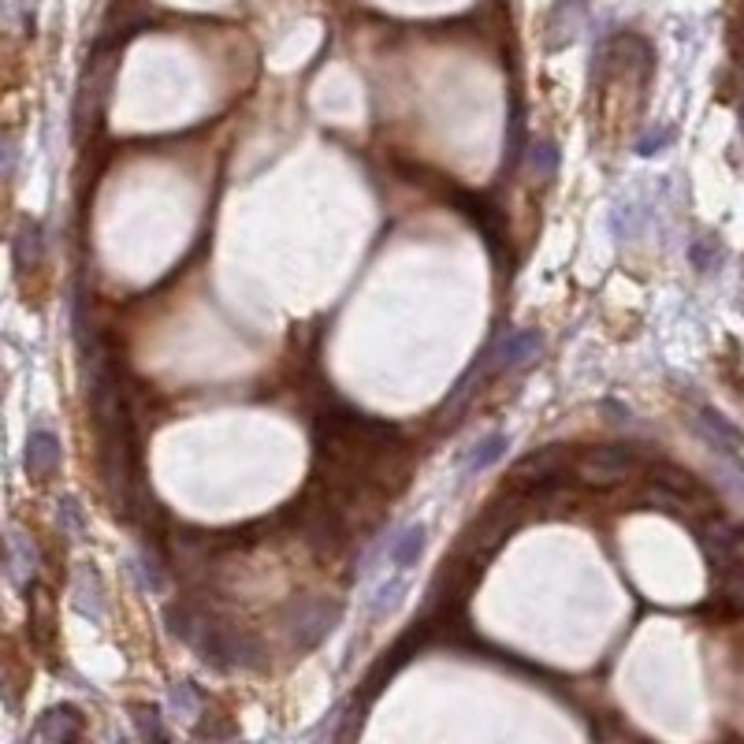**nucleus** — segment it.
<instances>
[{
    "label": "nucleus",
    "mask_w": 744,
    "mask_h": 744,
    "mask_svg": "<svg viewBox=\"0 0 744 744\" xmlns=\"http://www.w3.org/2000/svg\"><path fill=\"white\" fill-rule=\"evenodd\" d=\"M164 621L179 641H187L213 670H257L265 667V644L247 629L231 626L201 600H179L164 610Z\"/></svg>",
    "instance_id": "obj_1"
},
{
    "label": "nucleus",
    "mask_w": 744,
    "mask_h": 744,
    "mask_svg": "<svg viewBox=\"0 0 744 744\" xmlns=\"http://www.w3.org/2000/svg\"><path fill=\"white\" fill-rule=\"evenodd\" d=\"M339 618H343V607H339L336 600L302 595V600H294L291 607L283 610V633L294 652H310V647H320L331 633H336Z\"/></svg>",
    "instance_id": "obj_2"
},
{
    "label": "nucleus",
    "mask_w": 744,
    "mask_h": 744,
    "mask_svg": "<svg viewBox=\"0 0 744 744\" xmlns=\"http://www.w3.org/2000/svg\"><path fill=\"white\" fill-rule=\"evenodd\" d=\"M641 454L629 443H595L577 458V480L584 488H615L641 469Z\"/></svg>",
    "instance_id": "obj_3"
},
{
    "label": "nucleus",
    "mask_w": 744,
    "mask_h": 744,
    "mask_svg": "<svg viewBox=\"0 0 744 744\" xmlns=\"http://www.w3.org/2000/svg\"><path fill=\"white\" fill-rule=\"evenodd\" d=\"M696 537L715 573H726L744 563V529L726 514L707 510L704 521H696Z\"/></svg>",
    "instance_id": "obj_4"
},
{
    "label": "nucleus",
    "mask_w": 744,
    "mask_h": 744,
    "mask_svg": "<svg viewBox=\"0 0 744 744\" xmlns=\"http://www.w3.org/2000/svg\"><path fill=\"white\" fill-rule=\"evenodd\" d=\"M566 466H570V446L566 443H551L540 451L525 454L510 466V488L518 492H532V488H544L551 480H566Z\"/></svg>",
    "instance_id": "obj_5"
},
{
    "label": "nucleus",
    "mask_w": 744,
    "mask_h": 744,
    "mask_svg": "<svg viewBox=\"0 0 744 744\" xmlns=\"http://www.w3.org/2000/svg\"><path fill=\"white\" fill-rule=\"evenodd\" d=\"M112 72H116V60L112 56H109V64H98V60H93V64L86 67L83 86H78V101H75V124L83 130L90 124H98L101 104H104V98H109Z\"/></svg>",
    "instance_id": "obj_6"
},
{
    "label": "nucleus",
    "mask_w": 744,
    "mask_h": 744,
    "mask_svg": "<svg viewBox=\"0 0 744 744\" xmlns=\"http://www.w3.org/2000/svg\"><path fill=\"white\" fill-rule=\"evenodd\" d=\"M600 64H610V72H647L652 67V46L636 34H618L603 46Z\"/></svg>",
    "instance_id": "obj_7"
},
{
    "label": "nucleus",
    "mask_w": 744,
    "mask_h": 744,
    "mask_svg": "<svg viewBox=\"0 0 744 744\" xmlns=\"http://www.w3.org/2000/svg\"><path fill=\"white\" fill-rule=\"evenodd\" d=\"M540 350H544V336L532 328L525 331H510V336H499L495 343V373H506V369H518V365L532 362V357H540Z\"/></svg>",
    "instance_id": "obj_8"
},
{
    "label": "nucleus",
    "mask_w": 744,
    "mask_h": 744,
    "mask_svg": "<svg viewBox=\"0 0 744 744\" xmlns=\"http://www.w3.org/2000/svg\"><path fill=\"white\" fill-rule=\"evenodd\" d=\"M26 472H30L34 480H49L52 472L60 469V462H64V451H60V440L52 432H34L30 440H26Z\"/></svg>",
    "instance_id": "obj_9"
},
{
    "label": "nucleus",
    "mask_w": 744,
    "mask_h": 744,
    "mask_svg": "<svg viewBox=\"0 0 744 744\" xmlns=\"http://www.w3.org/2000/svg\"><path fill=\"white\" fill-rule=\"evenodd\" d=\"M78 730H83V715L72 704H56L34 726V741H72Z\"/></svg>",
    "instance_id": "obj_10"
},
{
    "label": "nucleus",
    "mask_w": 744,
    "mask_h": 744,
    "mask_svg": "<svg viewBox=\"0 0 744 744\" xmlns=\"http://www.w3.org/2000/svg\"><path fill=\"white\" fill-rule=\"evenodd\" d=\"M38 547L26 532L12 529L8 532V573H12L15 584H30V577L38 573Z\"/></svg>",
    "instance_id": "obj_11"
},
{
    "label": "nucleus",
    "mask_w": 744,
    "mask_h": 744,
    "mask_svg": "<svg viewBox=\"0 0 744 744\" xmlns=\"http://www.w3.org/2000/svg\"><path fill=\"white\" fill-rule=\"evenodd\" d=\"M696 428H699V436H704L707 443L719 446V451H726V454H737L741 446H744L737 428L726 421L722 414H715V409H699V414H696Z\"/></svg>",
    "instance_id": "obj_12"
},
{
    "label": "nucleus",
    "mask_w": 744,
    "mask_h": 744,
    "mask_svg": "<svg viewBox=\"0 0 744 744\" xmlns=\"http://www.w3.org/2000/svg\"><path fill=\"white\" fill-rule=\"evenodd\" d=\"M75 610L90 621H104V589H101V577L90 566H83L75 577Z\"/></svg>",
    "instance_id": "obj_13"
},
{
    "label": "nucleus",
    "mask_w": 744,
    "mask_h": 744,
    "mask_svg": "<svg viewBox=\"0 0 744 744\" xmlns=\"http://www.w3.org/2000/svg\"><path fill=\"white\" fill-rule=\"evenodd\" d=\"M506 443H510V440H506V432H488L477 446H469L466 458H462V469H466V477H472V472H480V469H488V466H495V462L503 458Z\"/></svg>",
    "instance_id": "obj_14"
},
{
    "label": "nucleus",
    "mask_w": 744,
    "mask_h": 744,
    "mask_svg": "<svg viewBox=\"0 0 744 744\" xmlns=\"http://www.w3.org/2000/svg\"><path fill=\"white\" fill-rule=\"evenodd\" d=\"M12 253H15V268H20V273L38 268V261H41V227L34 220H23L20 231H15Z\"/></svg>",
    "instance_id": "obj_15"
},
{
    "label": "nucleus",
    "mask_w": 744,
    "mask_h": 744,
    "mask_svg": "<svg viewBox=\"0 0 744 744\" xmlns=\"http://www.w3.org/2000/svg\"><path fill=\"white\" fill-rule=\"evenodd\" d=\"M425 547H428V529L425 525H409V529L395 540V547H391V563H395L399 570H409V566H417V558L425 555Z\"/></svg>",
    "instance_id": "obj_16"
},
{
    "label": "nucleus",
    "mask_w": 744,
    "mask_h": 744,
    "mask_svg": "<svg viewBox=\"0 0 744 744\" xmlns=\"http://www.w3.org/2000/svg\"><path fill=\"white\" fill-rule=\"evenodd\" d=\"M201 704H205V696H201V689L190 685V681H175L168 689V711L179 715V719H198Z\"/></svg>",
    "instance_id": "obj_17"
},
{
    "label": "nucleus",
    "mask_w": 744,
    "mask_h": 744,
    "mask_svg": "<svg viewBox=\"0 0 744 744\" xmlns=\"http://www.w3.org/2000/svg\"><path fill=\"white\" fill-rule=\"evenodd\" d=\"M529 172L537 175V182H551L558 172V146L547 142V138H540V142H532L529 149Z\"/></svg>",
    "instance_id": "obj_18"
},
{
    "label": "nucleus",
    "mask_w": 744,
    "mask_h": 744,
    "mask_svg": "<svg viewBox=\"0 0 744 744\" xmlns=\"http://www.w3.org/2000/svg\"><path fill=\"white\" fill-rule=\"evenodd\" d=\"M56 525H60V532H64L67 540H83L86 537V518H83V506H78V499H72V495L60 499Z\"/></svg>",
    "instance_id": "obj_19"
},
{
    "label": "nucleus",
    "mask_w": 744,
    "mask_h": 744,
    "mask_svg": "<svg viewBox=\"0 0 744 744\" xmlns=\"http://www.w3.org/2000/svg\"><path fill=\"white\" fill-rule=\"evenodd\" d=\"M130 573H135V581L142 584L146 592H164V581H168V577H164V566L156 563L153 555H138L135 563H130Z\"/></svg>",
    "instance_id": "obj_20"
},
{
    "label": "nucleus",
    "mask_w": 744,
    "mask_h": 744,
    "mask_svg": "<svg viewBox=\"0 0 744 744\" xmlns=\"http://www.w3.org/2000/svg\"><path fill=\"white\" fill-rule=\"evenodd\" d=\"M719 261H722V247H719V239H715V235H707V239H696L693 242V265L696 268H707V273H711Z\"/></svg>",
    "instance_id": "obj_21"
},
{
    "label": "nucleus",
    "mask_w": 744,
    "mask_h": 744,
    "mask_svg": "<svg viewBox=\"0 0 744 744\" xmlns=\"http://www.w3.org/2000/svg\"><path fill=\"white\" fill-rule=\"evenodd\" d=\"M399 603H402V577H395V581H388L380 589V595H376V603H373V618H388Z\"/></svg>",
    "instance_id": "obj_22"
},
{
    "label": "nucleus",
    "mask_w": 744,
    "mask_h": 744,
    "mask_svg": "<svg viewBox=\"0 0 744 744\" xmlns=\"http://www.w3.org/2000/svg\"><path fill=\"white\" fill-rule=\"evenodd\" d=\"M135 730H138V737H146V741L164 737V726H161L156 707H135Z\"/></svg>",
    "instance_id": "obj_23"
},
{
    "label": "nucleus",
    "mask_w": 744,
    "mask_h": 744,
    "mask_svg": "<svg viewBox=\"0 0 744 744\" xmlns=\"http://www.w3.org/2000/svg\"><path fill=\"white\" fill-rule=\"evenodd\" d=\"M15 164H20V146H15V138H0V179H8V175L15 172Z\"/></svg>",
    "instance_id": "obj_24"
},
{
    "label": "nucleus",
    "mask_w": 744,
    "mask_h": 744,
    "mask_svg": "<svg viewBox=\"0 0 744 744\" xmlns=\"http://www.w3.org/2000/svg\"><path fill=\"white\" fill-rule=\"evenodd\" d=\"M667 142H670V130H652V135H644L641 142H636V153L652 156V153H659V146H667Z\"/></svg>",
    "instance_id": "obj_25"
}]
</instances>
